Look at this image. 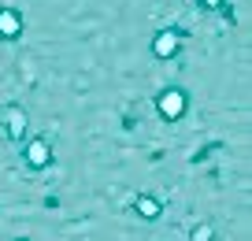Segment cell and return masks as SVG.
<instances>
[{
  "label": "cell",
  "instance_id": "obj_1",
  "mask_svg": "<svg viewBox=\"0 0 252 241\" xmlns=\"http://www.w3.org/2000/svg\"><path fill=\"white\" fill-rule=\"evenodd\" d=\"M156 108H159L163 119H178L182 111H186V93H182V89H163L159 101H156Z\"/></svg>",
  "mask_w": 252,
  "mask_h": 241
},
{
  "label": "cell",
  "instance_id": "obj_2",
  "mask_svg": "<svg viewBox=\"0 0 252 241\" xmlns=\"http://www.w3.org/2000/svg\"><path fill=\"white\" fill-rule=\"evenodd\" d=\"M152 52H156L159 60H171V56L178 52V34L174 30H159L156 41H152Z\"/></svg>",
  "mask_w": 252,
  "mask_h": 241
},
{
  "label": "cell",
  "instance_id": "obj_3",
  "mask_svg": "<svg viewBox=\"0 0 252 241\" xmlns=\"http://www.w3.org/2000/svg\"><path fill=\"white\" fill-rule=\"evenodd\" d=\"M23 34V15L15 8H4L0 11V37H19Z\"/></svg>",
  "mask_w": 252,
  "mask_h": 241
},
{
  "label": "cell",
  "instance_id": "obj_4",
  "mask_svg": "<svg viewBox=\"0 0 252 241\" xmlns=\"http://www.w3.org/2000/svg\"><path fill=\"white\" fill-rule=\"evenodd\" d=\"M26 160H30V164H33V167H45V164H48V160H52V148H48V145H45V141H33V145H30V148H26Z\"/></svg>",
  "mask_w": 252,
  "mask_h": 241
},
{
  "label": "cell",
  "instance_id": "obj_5",
  "mask_svg": "<svg viewBox=\"0 0 252 241\" xmlns=\"http://www.w3.org/2000/svg\"><path fill=\"white\" fill-rule=\"evenodd\" d=\"M23 130H26V115L11 108L8 111V134H11V138H23Z\"/></svg>",
  "mask_w": 252,
  "mask_h": 241
},
{
  "label": "cell",
  "instance_id": "obj_6",
  "mask_svg": "<svg viewBox=\"0 0 252 241\" xmlns=\"http://www.w3.org/2000/svg\"><path fill=\"white\" fill-rule=\"evenodd\" d=\"M137 211H141L145 219H156L159 215V204L152 201V197H137Z\"/></svg>",
  "mask_w": 252,
  "mask_h": 241
},
{
  "label": "cell",
  "instance_id": "obj_7",
  "mask_svg": "<svg viewBox=\"0 0 252 241\" xmlns=\"http://www.w3.org/2000/svg\"><path fill=\"white\" fill-rule=\"evenodd\" d=\"M193 241H212V226H197V230H193Z\"/></svg>",
  "mask_w": 252,
  "mask_h": 241
},
{
  "label": "cell",
  "instance_id": "obj_8",
  "mask_svg": "<svg viewBox=\"0 0 252 241\" xmlns=\"http://www.w3.org/2000/svg\"><path fill=\"white\" fill-rule=\"evenodd\" d=\"M200 4H204V8H219L222 0H200Z\"/></svg>",
  "mask_w": 252,
  "mask_h": 241
}]
</instances>
